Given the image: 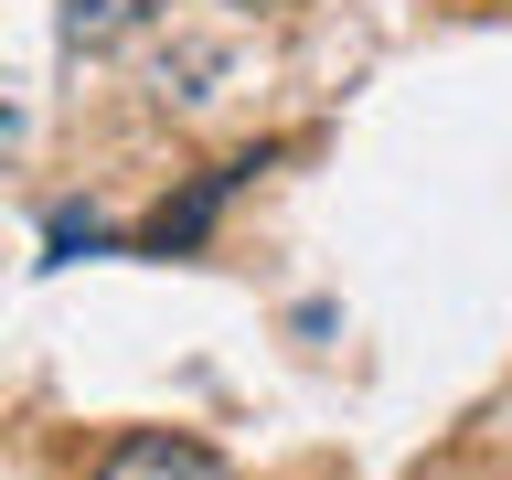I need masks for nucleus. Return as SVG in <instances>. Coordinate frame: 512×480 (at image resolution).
I'll return each mask as SVG.
<instances>
[{"instance_id": "nucleus-1", "label": "nucleus", "mask_w": 512, "mask_h": 480, "mask_svg": "<svg viewBox=\"0 0 512 480\" xmlns=\"http://www.w3.org/2000/svg\"><path fill=\"white\" fill-rule=\"evenodd\" d=\"M96 480H235V470L214 448H192V438H118L96 459Z\"/></svg>"}, {"instance_id": "nucleus-2", "label": "nucleus", "mask_w": 512, "mask_h": 480, "mask_svg": "<svg viewBox=\"0 0 512 480\" xmlns=\"http://www.w3.org/2000/svg\"><path fill=\"white\" fill-rule=\"evenodd\" d=\"M139 22V0H64V43H107Z\"/></svg>"}, {"instance_id": "nucleus-3", "label": "nucleus", "mask_w": 512, "mask_h": 480, "mask_svg": "<svg viewBox=\"0 0 512 480\" xmlns=\"http://www.w3.org/2000/svg\"><path fill=\"white\" fill-rule=\"evenodd\" d=\"M11 139H22V107H11V96H0V160H11Z\"/></svg>"}]
</instances>
